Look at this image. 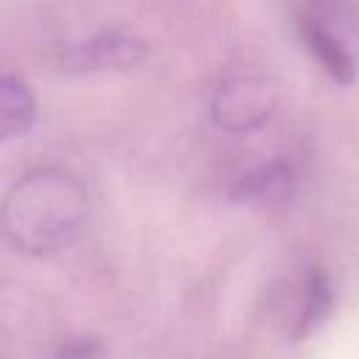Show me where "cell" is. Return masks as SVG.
<instances>
[{"mask_svg":"<svg viewBox=\"0 0 359 359\" xmlns=\"http://www.w3.org/2000/svg\"><path fill=\"white\" fill-rule=\"evenodd\" d=\"M278 109V87L266 76L238 73L224 79L210 98V118L230 135H250L272 121Z\"/></svg>","mask_w":359,"mask_h":359,"instance_id":"cell-3","label":"cell"},{"mask_svg":"<svg viewBox=\"0 0 359 359\" xmlns=\"http://www.w3.org/2000/svg\"><path fill=\"white\" fill-rule=\"evenodd\" d=\"M294 191V171L283 160H269L258 168L241 174L230 191L236 202L247 205H280Z\"/></svg>","mask_w":359,"mask_h":359,"instance_id":"cell-6","label":"cell"},{"mask_svg":"<svg viewBox=\"0 0 359 359\" xmlns=\"http://www.w3.org/2000/svg\"><path fill=\"white\" fill-rule=\"evenodd\" d=\"M146 56V42L129 31H101L90 39L73 42L62 50L59 65L65 73H101V70H123L137 65Z\"/></svg>","mask_w":359,"mask_h":359,"instance_id":"cell-4","label":"cell"},{"mask_svg":"<svg viewBox=\"0 0 359 359\" xmlns=\"http://www.w3.org/2000/svg\"><path fill=\"white\" fill-rule=\"evenodd\" d=\"M300 39L306 42L309 53L317 59V65L337 81V84H353L356 79V62L351 48L314 14H300L297 20Z\"/></svg>","mask_w":359,"mask_h":359,"instance_id":"cell-5","label":"cell"},{"mask_svg":"<svg viewBox=\"0 0 359 359\" xmlns=\"http://www.w3.org/2000/svg\"><path fill=\"white\" fill-rule=\"evenodd\" d=\"M334 292L320 266H306L280 280L269 294V317L289 339H306L331 314Z\"/></svg>","mask_w":359,"mask_h":359,"instance_id":"cell-2","label":"cell"},{"mask_svg":"<svg viewBox=\"0 0 359 359\" xmlns=\"http://www.w3.org/2000/svg\"><path fill=\"white\" fill-rule=\"evenodd\" d=\"M36 121L34 90L8 73H0V143L22 137Z\"/></svg>","mask_w":359,"mask_h":359,"instance_id":"cell-7","label":"cell"},{"mask_svg":"<svg viewBox=\"0 0 359 359\" xmlns=\"http://www.w3.org/2000/svg\"><path fill=\"white\" fill-rule=\"evenodd\" d=\"M90 219V194L62 168H36L20 177L0 202L3 236L28 255H53L70 247Z\"/></svg>","mask_w":359,"mask_h":359,"instance_id":"cell-1","label":"cell"}]
</instances>
